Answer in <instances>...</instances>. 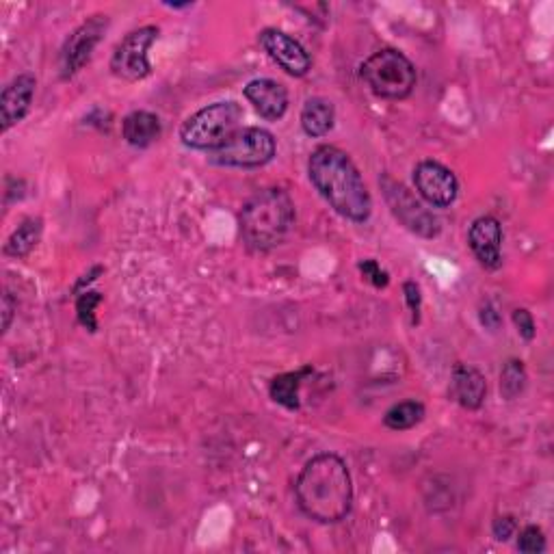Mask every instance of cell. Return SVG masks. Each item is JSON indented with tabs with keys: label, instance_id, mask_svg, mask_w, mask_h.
I'll list each match as a JSON object with an SVG mask.
<instances>
[{
	"label": "cell",
	"instance_id": "cell-1",
	"mask_svg": "<svg viewBox=\"0 0 554 554\" xmlns=\"http://www.w3.org/2000/svg\"><path fill=\"white\" fill-rule=\"evenodd\" d=\"M297 505L303 516L319 524H338L353 507V481L342 457L321 453L301 468L295 483Z\"/></svg>",
	"mask_w": 554,
	"mask_h": 554
},
{
	"label": "cell",
	"instance_id": "cell-2",
	"mask_svg": "<svg viewBox=\"0 0 554 554\" xmlns=\"http://www.w3.org/2000/svg\"><path fill=\"white\" fill-rule=\"evenodd\" d=\"M308 174L314 189L338 215L355 223H364L371 217V193L347 152L334 145H321L310 156Z\"/></svg>",
	"mask_w": 554,
	"mask_h": 554
},
{
	"label": "cell",
	"instance_id": "cell-3",
	"mask_svg": "<svg viewBox=\"0 0 554 554\" xmlns=\"http://www.w3.org/2000/svg\"><path fill=\"white\" fill-rule=\"evenodd\" d=\"M295 223V204L282 189H265L245 202L239 226L252 252H269L280 245Z\"/></svg>",
	"mask_w": 554,
	"mask_h": 554
},
{
	"label": "cell",
	"instance_id": "cell-4",
	"mask_svg": "<svg viewBox=\"0 0 554 554\" xmlns=\"http://www.w3.org/2000/svg\"><path fill=\"white\" fill-rule=\"evenodd\" d=\"M243 109L239 102L223 100L193 113L180 128V141L191 150L215 152L239 130Z\"/></svg>",
	"mask_w": 554,
	"mask_h": 554
},
{
	"label": "cell",
	"instance_id": "cell-5",
	"mask_svg": "<svg viewBox=\"0 0 554 554\" xmlns=\"http://www.w3.org/2000/svg\"><path fill=\"white\" fill-rule=\"evenodd\" d=\"M360 74L368 89L384 100H403L412 96L418 81L414 63L401 50L394 48H384L368 57L362 63Z\"/></svg>",
	"mask_w": 554,
	"mask_h": 554
},
{
	"label": "cell",
	"instance_id": "cell-6",
	"mask_svg": "<svg viewBox=\"0 0 554 554\" xmlns=\"http://www.w3.org/2000/svg\"><path fill=\"white\" fill-rule=\"evenodd\" d=\"M277 150L275 137L265 128H239L226 145L213 152V161L223 167L254 169L273 161Z\"/></svg>",
	"mask_w": 554,
	"mask_h": 554
},
{
	"label": "cell",
	"instance_id": "cell-7",
	"mask_svg": "<svg viewBox=\"0 0 554 554\" xmlns=\"http://www.w3.org/2000/svg\"><path fill=\"white\" fill-rule=\"evenodd\" d=\"M379 184L392 215L397 217L407 230L414 232L416 236H422V239H435V236L440 234V219L435 217L431 210H427L425 204H422L405 184L386 174L379 178Z\"/></svg>",
	"mask_w": 554,
	"mask_h": 554
},
{
	"label": "cell",
	"instance_id": "cell-8",
	"mask_svg": "<svg viewBox=\"0 0 554 554\" xmlns=\"http://www.w3.org/2000/svg\"><path fill=\"white\" fill-rule=\"evenodd\" d=\"M156 37V26H141V29L128 33L113 52L111 72L126 83H139L148 78L152 74L150 48Z\"/></svg>",
	"mask_w": 554,
	"mask_h": 554
},
{
	"label": "cell",
	"instance_id": "cell-9",
	"mask_svg": "<svg viewBox=\"0 0 554 554\" xmlns=\"http://www.w3.org/2000/svg\"><path fill=\"white\" fill-rule=\"evenodd\" d=\"M107 29H109V18L94 16L87 22H83L68 39H65L59 55L63 78H72L74 74H78L85 68L91 55H94L96 46L100 44L102 35L107 33Z\"/></svg>",
	"mask_w": 554,
	"mask_h": 554
},
{
	"label": "cell",
	"instance_id": "cell-10",
	"mask_svg": "<svg viewBox=\"0 0 554 554\" xmlns=\"http://www.w3.org/2000/svg\"><path fill=\"white\" fill-rule=\"evenodd\" d=\"M414 184L422 200L435 208H448L459 195L457 176L438 161L418 163L414 169Z\"/></svg>",
	"mask_w": 554,
	"mask_h": 554
},
{
	"label": "cell",
	"instance_id": "cell-11",
	"mask_svg": "<svg viewBox=\"0 0 554 554\" xmlns=\"http://www.w3.org/2000/svg\"><path fill=\"white\" fill-rule=\"evenodd\" d=\"M258 44L290 76L301 78L312 70V59L308 55V50L303 48L295 37H290L280 29L260 31Z\"/></svg>",
	"mask_w": 554,
	"mask_h": 554
},
{
	"label": "cell",
	"instance_id": "cell-12",
	"mask_svg": "<svg viewBox=\"0 0 554 554\" xmlns=\"http://www.w3.org/2000/svg\"><path fill=\"white\" fill-rule=\"evenodd\" d=\"M468 245L485 269L503 265V226L496 217L485 215L474 221L468 232Z\"/></svg>",
	"mask_w": 554,
	"mask_h": 554
},
{
	"label": "cell",
	"instance_id": "cell-13",
	"mask_svg": "<svg viewBox=\"0 0 554 554\" xmlns=\"http://www.w3.org/2000/svg\"><path fill=\"white\" fill-rule=\"evenodd\" d=\"M35 87L37 81L33 74H20L3 89V96H0V122H3L0 128H3V133L22 122L26 113L31 111Z\"/></svg>",
	"mask_w": 554,
	"mask_h": 554
},
{
	"label": "cell",
	"instance_id": "cell-14",
	"mask_svg": "<svg viewBox=\"0 0 554 554\" xmlns=\"http://www.w3.org/2000/svg\"><path fill=\"white\" fill-rule=\"evenodd\" d=\"M245 98L254 104L256 113L269 122L282 120L288 111V91L273 78H256L247 83Z\"/></svg>",
	"mask_w": 554,
	"mask_h": 554
},
{
	"label": "cell",
	"instance_id": "cell-15",
	"mask_svg": "<svg viewBox=\"0 0 554 554\" xmlns=\"http://www.w3.org/2000/svg\"><path fill=\"white\" fill-rule=\"evenodd\" d=\"M453 399L464 410H479L487 397V381L479 368L468 364H457L451 381Z\"/></svg>",
	"mask_w": 554,
	"mask_h": 554
},
{
	"label": "cell",
	"instance_id": "cell-16",
	"mask_svg": "<svg viewBox=\"0 0 554 554\" xmlns=\"http://www.w3.org/2000/svg\"><path fill=\"white\" fill-rule=\"evenodd\" d=\"M163 133L161 120L150 111H133L124 117L122 135L133 148H148Z\"/></svg>",
	"mask_w": 554,
	"mask_h": 554
},
{
	"label": "cell",
	"instance_id": "cell-17",
	"mask_svg": "<svg viewBox=\"0 0 554 554\" xmlns=\"http://www.w3.org/2000/svg\"><path fill=\"white\" fill-rule=\"evenodd\" d=\"M336 111L334 104L325 98H310L301 109V128L308 137H325L334 128Z\"/></svg>",
	"mask_w": 554,
	"mask_h": 554
},
{
	"label": "cell",
	"instance_id": "cell-18",
	"mask_svg": "<svg viewBox=\"0 0 554 554\" xmlns=\"http://www.w3.org/2000/svg\"><path fill=\"white\" fill-rule=\"evenodd\" d=\"M308 375H312V366H303V368H299V371L277 375L271 381V388H269L271 399L275 403L284 405L286 410L297 412L299 410V388L303 384V379H306Z\"/></svg>",
	"mask_w": 554,
	"mask_h": 554
},
{
	"label": "cell",
	"instance_id": "cell-19",
	"mask_svg": "<svg viewBox=\"0 0 554 554\" xmlns=\"http://www.w3.org/2000/svg\"><path fill=\"white\" fill-rule=\"evenodd\" d=\"M44 232V221L39 217L24 219L5 243V254L11 258H26L37 247Z\"/></svg>",
	"mask_w": 554,
	"mask_h": 554
},
{
	"label": "cell",
	"instance_id": "cell-20",
	"mask_svg": "<svg viewBox=\"0 0 554 554\" xmlns=\"http://www.w3.org/2000/svg\"><path fill=\"white\" fill-rule=\"evenodd\" d=\"M425 418V405L420 401H403L392 405L384 416V425L392 431H407L420 425Z\"/></svg>",
	"mask_w": 554,
	"mask_h": 554
},
{
	"label": "cell",
	"instance_id": "cell-21",
	"mask_svg": "<svg viewBox=\"0 0 554 554\" xmlns=\"http://www.w3.org/2000/svg\"><path fill=\"white\" fill-rule=\"evenodd\" d=\"M526 388V368L520 360H509L503 366V373H500V394L503 399L513 401L518 399Z\"/></svg>",
	"mask_w": 554,
	"mask_h": 554
},
{
	"label": "cell",
	"instance_id": "cell-22",
	"mask_svg": "<svg viewBox=\"0 0 554 554\" xmlns=\"http://www.w3.org/2000/svg\"><path fill=\"white\" fill-rule=\"evenodd\" d=\"M102 303V295L94 293V290H85V293L78 295L76 299V316L78 323H81L89 332H96L98 321H96V308Z\"/></svg>",
	"mask_w": 554,
	"mask_h": 554
},
{
	"label": "cell",
	"instance_id": "cell-23",
	"mask_svg": "<svg viewBox=\"0 0 554 554\" xmlns=\"http://www.w3.org/2000/svg\"><path fill=\"white\" fill-rule=\"evenodd\" d=\"M518 550L524 554H539L546 550V537L539 526H526L518 535Z\"/></svg>",
	"mask_w": 554,
	"mask_h": 554
},
{
	"label": "cell",
	"instance_id": "cell-24",
	"mask_svg": "<svg viewBox=\"0 0 554 554\" xmlns=\"http://www.w3.org/2000/svg\"><path fill=\"white\" fill-rule=\"evenodd\" d=\"M358 269L364 280L368 284H373L375 288H386L390 284V275L379 267L377 260H364V262H360Z\"/></svg>",
	"mask_w": 554,
	"mask_h": 554
},
{
	"label": "cell",
	"instance_id": "cell-25",
	"mask_svg": "<svg viewBox=\"0 0 554 554\" xmlns=\"http://www.w3.org/2000/svg\"><path fill=\"white\" fill-rule=\"evenodd\" d=\"M403 293H405V303L412 312V323H420V308H422V295H420V286L416 282H405L403 284Z\"/></svg>",
	"mask_w": 554,
	"mask_h": 554
},
{
	"label": "cell",
	"instance_id": "cell-26",
	"mask_svg": "<svg viewBox=\"0 0 554 554\" xmlns=\"http://www.w3.org/2000/svg\"><path fill=\"white\" fill-rule=\"evenodd\" d=\"M513 323H516L518 327V334L524 338V340H533L535 334H537V329H535V319H533V314L529 310H516L513 312Z\"/></svg>",
	"mask_w": 554,
	"mask_h": 554
},
{
	"label": "cell",
	"instance_id": "cell-27",
	"mask_svg": "<svg viewBox=\"0 0 554 554\" xmlns=\"http://www.w3.org/2000/svg\"><path fill=\"white\" fill-rule=\"evenodd\" d=\"M492 533L498 542H509V539L518 533V522L511 516H500L492 524Z\"/></svg>",
	"mask_w": 554,
	"mask_h": 554
},
{
	"label": "cell",
	"instance_id": "cell-28",
	"mask_svg": "<svg viewBox=\"0 0 554 554\" xmlns=\"http://www.w3.org/2000/svg\"><path fill=\"white\" fill-rule=\"evenodd\" d=\"M481 323H483V327L490 329V332H496L500 323H503V319H500V314L492 306V303H485V306L481 308Z\"/></svg>",
	"mask_w": 554,
	"mask_h": 554
},
{
	"label": "cell",
	"instance_id": "cell-29",
	"mask_svg": "<svg viewBox=\"0 0 554 554\" xmlns=\"http://www.w3.org/2000/svg\"><path fill=\"white\" fill-rule=\"evenodd\" d=\"M13 312H16V301H13V297L9 293H5V297H3V332H7V329L11 327Z\"/></svg>",
	"mask_w": 554,
	"mask_h": 554
},
{
	"label": "cell",
	"instance_id": "cell-30",
	"mask_svg": "<svg viewBox=\"0 0 554 554\" xmlns=\"http://www.w3.org/2000/svg\"><path fill=\"white\" fill-rule=\"evenodd\" d=\"M102 273H104V267H94V269H91L87 275H83V280H78V282H76V286H74V293H78V290L85 288L87 284L96 282V280H98V275H102Z\"/></svg>",
	"mask_w": 554,
	"mask_h": 554
}]
</instances>
